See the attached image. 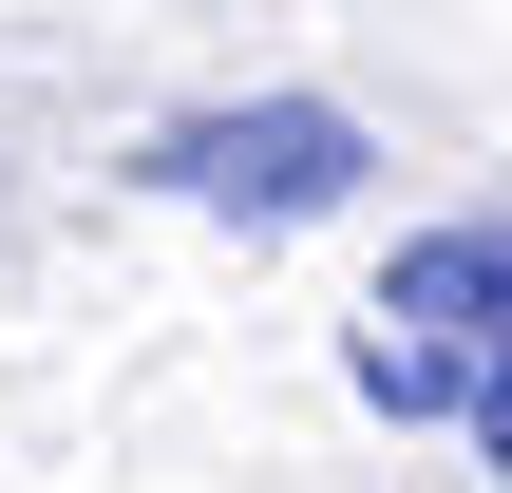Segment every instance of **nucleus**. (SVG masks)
I'll return each mask as SVG.
<instances>
[{"instance_id": "obj_1", "label": "nucleus", "mask_w": 512, "mask_h": 493, "mask_svg": "<svg viewBox=\"0 0 512 493\" xmlns=\"http://www.w3.org/2000/svg\"><path fill=\"white\" fill-rule=\"evenodd\" d=\"M380 152H361V114H323V95H247V114H171L152 133V190H190V209H247V228H304V209H342Z\"/></svg>"}, {"instance_id": "obj_2", "label": "nucleus", "mask_w": 512, "mask_h": 493, "mask_svg": "<svg viewBox=\"0 0 512 493\" xmlns=\"http://www.w3.org/2000/svg\"><path fill=\"white\" fill-rule=\"evenodd\" d=\"M380 323H418V342H512V209H456V228H418L399 247V285H380Z\"/></svg>"}, {"instance_id": "obj_3", "label": "nucleus", "mask_w": 512, "mask_h": 493, "mask_svg": "<svg viewBox=\"0 0 512 493\" xmlns=\"http://www.w3.org/2000/svg\"><path fill=\"white\" fill-rule=\"evenodd\" d=\"M361 399H380V418H456V399H475V361H456V342H418V323H361Z\"/></svg>"}, {"instance_id": "obj_4", "label": "nucleus", "mask_w": 512, "mask_h": 493, "mask_svg": "<svg viewBox=\"0 0 512 493\" xmlns=\"http://www.w3.org/2000/svg\"><path fill=\"white\" fill-rule=\"evenodd\" d=\"M456 418H475V456L512 475V342H475V399H456Z\"/></svg>"}]
</instances>
